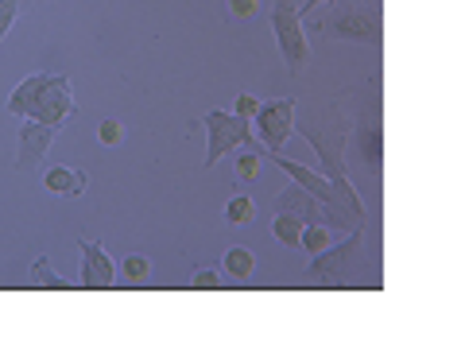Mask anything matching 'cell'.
Listing matches in <instances>:
<instances>
[{
  "instance_id": "obj_1",
  "label": "cell",
  "mask_w": 465,
  "mask_h": 349,
  "mask_svg": "<svg viewBox=\"0 0 465 349\" xmlns=\"http://www.w3.org/2000/svg\"><path fill=\"white\" fill-rule=\"evenodd\" d=\"M349 116L341 113L338 101H326V105H314L307 109V116H295V133L311 144V148L318 152V159H322V167H326V183L333 186V194L341 198V206L345 214L353 217V222L361 225H369V210H365V202H361V194L353 191V183H349V171H345V144H349Z\"/></svg>"
},
{
  "instance_id": "obj_2",
  "label": "cell",
  "mask_w": 465,
  "mask_h": 349,
  "mask_svg": "<svg viewBox=\"0 0 465 349\" xmlns=\"http://www.w3.org/2000/svg\"><path fill=\"white\" fill-rule=\"evenodd\" d=\"M314 32L341 43H365V47H381L384 43V20L381 5L372 0H333V5L314 20Z\"/></svg>"
},
{
  "instance_id": "obj_3",
  "label": "cell",
  "mask_w": 465,
  "mask_h": 349,
  "mask_svg": "<svg viewBox=\"0 0 465 349\" xmlns=\"http://www.w3.org/2000/svg\"><path fill=\"white\" fill-rule=\"evenodd\" d=\"M369 225H353L349 237L341 244H330L326 253L311 256L314 264L307 272V280H318V284H345L369 264Z\"/></svg>"
},
{
  "instance_id": "obj_4",
  "label": "cell",
  "mask_w": 465,
  "mask_h": 349,
  "mask_svg": "<svg viewBox=\"0 0 465 349\" xmlns=\"http://www.w3.org/2000/svg\"><path fill=\"white\" fill-rule=\"evenodd\" d=\"M272 35H275V47H280L287 75L299 78L311 63V35L302 27V12L295 0H272Z\"/></svg>"
},
{
  "instance_id": "obj_5",
  "label": "cell",
  "mask_w": 465,
  "mask_h": 349,
  "mask_svg": "<svg viewBox=\"0 0 465 349\" xmlns=\"http://www.w3.org/2000/svg\"><path fill=\"white\" fill-rule=\"evenodd\" d=\"M345 152L353 155V164L365 171L369 179H381V171H384V125H381V101L376 97L357 113V121L349 125Z\"/></svg>"
},
{
  "instance_id": "obj_6",
  "label": "cell",
  "mask_w": 465,
  "mask_h": 349,
  "mask_svg": "<svg viewBox=\"0 0 465 349\" xmlns=\"http://www.w3.org/2000/svg\"><path fill=\"white\" fill-rule=\"evenodd\" d=\"M198 125L210 133L206 159H202V167H206V171H213L217 159L229 155L232 148H260V140L252 133V121H241V116L229 113V109H210Z\"/></svg>"
},
{
  "instance_id": "obj_7",
  "label": "cell",
  "mask_w": 465,
  "mask_h": 349,
  "mask_svg": "<svg viewBox=\"0 0 465 349\" xmlns=\"http://www.w3.org/2000/svg\"><path fill=\"white\" fill-rule=\"evenodd\" d=\"M295 113H299V101L295 97H283V101H264L260 113L252 116V133L268 155H280L283 144L295 136Z\"/></svg>"
},
{
  "instance_id": "obj_8",
  "label": "cell",
  "mask_w": 465,
  "mask_h": 349,
  "mask_svg": "<svg viewBox=\"0 0 465 349\" xmlns=\"http://www.w3.org/2000/svg\"><path fill=\"white\" fill-rule=\"evenodd\" d=\"M74 113V94H70V78L66 75H54V82L43 90V97L32 105V121L47 125V128H63V121Z\"/></svg>"
},
{
  "instance_id": "obj_9",
  "label": "cell",
  "mask_w": 465,
  "mask_h": 349,
  "mask_svg": "<svg viewBox=\"0 0 465 349\" xmlns=\"http://www.w3.org/2000/svg\"><path fill=\"white\" fill-rule=\"evenodd\" d=\"M78 249H82V275H78V287H85V291H105V287H113V284H116V264L109 260L105 244L78 237Z\"/></svg>"
},
{
  "instance_id": "obj_10",
  "label": "cell",
  "mask_w": 465,
  "mask_h": 349,
  "mask_svg": "<svg viewBox=\"0 0 465 349\" xmlns=\"http://www.w3.org/2000/svg\"><path fill=\"white\" fill-rule=\"evenodd\" d=\"M268 159H275V167H280L283 174L295 186H302V191L307 194H314L318 202H322V206H333V210H341L345 214V206H341V198L333 194V186L326 183V174H318V171H311L307 164H295V159H287V155H268ZM361 225V222H357Z\"/></svg>"
},
{
  "instance_id": "obj_11",
  "label": "cell",
  "mask_w": 465,
  "mask_h": 349,
  "mask_svg": "<svg viewBox=\"0 0 465 349\" xmlns=\"http://www.w3.org/2000/svg\"><path fill=\"white\" fill-rule=\"evenodd\" d=\"M51 140H54V128L32 121V116H24L20 125V152H16V171H32L43 155L51 152Z\"/></svg>"
},
{
  "instance_id": "obj_12",
  "label": "cell",
  "mask_w": 465,
  "mask_h": 349,
  "mask_svg": "<svg viewBox=\"0 0 465 349\" xmlns=\"http://www.w3.org/2000/svg\"><path fill=\"white\" fill-rule=\"evenodd\" d=\"M51 82H54V75H27V78L16 85V90H12L5 113H8V116H20V121H24V116L32 113V105L43 97V90H47Z\"/></svg>"
},
{
  "instance_id": "obj_13",
  "label": "cell",
  "mask_w": 465,
  "mask_h": 349,
  "mask_svg": "<svg viewBox=\"0 0 465 349\" xmlns=\"http://www.w3.org/2000/svg\"><path fill=\"white\" fill-rule=\"evenodd\" d=\"M217 268H222V275L232 284H249L252 272H256V253L249 249V244H229Z\"/></svg>"
},
{
  "instance_id": "obj_14",
  "label": "cell",
  "mask_w": 465,
  "mask_h": 349,
  "mask_svg": "<svg viewBox=\"0 0 465 349\" xmlns=\"http://www.w3.org/2000/svg\"><path fill=\"white\" fill-rule=\"evenodd\" d=\"M43 186L51 194H63V198H82L85 194V174L74 167H51L43 174Z\"/></svg>"
},
{
  "instance_id": "obj_15",
  "label": "cell",
  "mask_w": 465,
  "mask_h": 349,
  "mask_svg": "<svg viewBox=\"0 0 465 349\" xmlns=\"http://www.w3.org/2000/svg\"><path fill=\"white\" fill-rule=\"evenodd\" d=\"M27 284L43 287V291H70V287H78V280H63L47 256H39L35 264H32V272H27Z\"/></svg>"
},
{
  "instance_id": "obj_16",
  "label": "cell",
  "mask_w": 465,
  "mask_h": 349,
  "mask_svg": "<svg viewBox=\"0 0 465 349\" xmlns=\"http://www.w3.org/2000/svg\"><path fill=\"white\" fill-rule=\"evenodd\" d=\"M302 229H307V222H302L299 214H287V210H275L272 217V237L287 244V249H299V237H302Z\"/></svg>"
},
{
  "instance_id": "obj_17",
  "label": "cell",
  "mask_w": 465,
  "mask_h": 349,
  "mask_svg": "<svg viewBox=\"0 0 465 349\" xmlns=\"http://www.w3.org/2000/svg\"><path fill=\"white\" fill-rule=\"evenodd\" d=\"M260 174H264V148H244L237 155L232 179H237V186H252V183H260Z\"/></svg>"
},
{
  "instance_id": "obj_18",
  "label": "cell",
  "mask_w": 465,
  "mask_h": 349,
  "mask_svg": "<svg viewBox=\"0 0 465 349\" xmlns=\"http://www.w3.org/2000/svg\"><path fill=\"white\" fill-rule=\"evenodd\" d=\"M333 237H338V233H333L330 225H307L302 229V237H299V253H307V256H318V253H326L330 244H333Z\"/></svg>"
},
{
  "instance_id": "obj_19",
  "label": "cell",
  "mask_w": 465,
  "mask_h": 349,
  "mask_svg": "<svg viewBox=\"0 0 465 349\" xmlns=\"http://www.w3.org/2000/svg\"><path fill=\"white\" fill-rule=\"evenodd\" d=\"M225 222L229 225H252L256 222V202L249 194H232L225 202Z\"/></svg>"
},
{
  "instance_id": "obj_20",
  "label": "cell",
  "mask_w": 465,
  "mask_h": 349,
  "mask_svg": "<svg viewBox=\"0 0 465 349\" xmlns=\"http://www.w3.org/2000/svg\"><path fill=\"white\" fill-rule=\"evenodd\" d=\"M121 275H124V284H133V287L148 284V280H152V260L143 256V253L124 256V260H121Z\"/></svg>"
},
{
  "instance_id": "obj_21",
  "label": "cell",
  "mask_w": 465,
  "mask_h": 349,
  "mask_svg": "<svg viewBox=\"0 0 465 349\" xmlns=\"http://www.w3.org/2000/svg\"><path fill=\"white\" fill-rule=\"evenodd\" d=\"M222 284L225 280H222V268H217V264H202V268H194L191 280H186V287H191V291H217Z\"/></svg>"
},
{
  "instance_id": "obj_22",
  "label": "cell",
  "mask_w": 465,
  "mask_h": 349,
  "mask_svg": "<svg viewBox=\"0 0 465 349\" xmlns=\"http://www.w3.org/2000/svg\"><path fill=\"white\" fill-rule=\"evenodd\" d=\"M124 125L121 121H113V116H109V121H101L97 125V140L101 144H105V148H121V144H124Z\"/></svg>"
},
{
  "instance_id": "obj_23",
  "label": "cell",
  "mask_w": 465,
  "mask_h": 349,
  "mask_svg": "<svg viewBox=\"0 0 465 349\" xmlns=\"http://www.w3.org/2000/svg\"><path fill=\"white\" fill-rule=\"evenodd\" d=\"M260 105H264V101H260L256 94H237V105H232V113H237L241 121H252V116L260 113Z\"/></svg>"
},
{
  "instance_id": "obj_24",
  "label": "cell",
  "mask_w": 465,
  "mask_h": 349,
  "mask_svg": "<svg viewBox=\"0 0 465 349\" xmlns=\"http://www.w3.org/2000/svg\"><path fill=\"white\" fill-rule=\"evenodd\" d=\"M20 5H24V0H0V43H5V35H8V27H12V20H16V12H20Z\"/></svg>"
},
{
  "instance_id": "obj_25",
  "label": "cell",
  "mask_w": 465,
  "mask_h": 349,
  "mask_svg": "<svg viewBox=\"0 0 465 349\" xmlns=\"http://www.w3.org/2000/svg\"><path fill=\"white\" fill-rule=\"evenodd\" d=\"M229 12L237 20H252V16H260V0H229Z\"/></svg>"
},
{
  "instance_id": "obj_26",
  "label": "cell",
  "mask_w": 465,
  "mask_h": 349,
  "mask_svg": "<svg viewBox=\"0 0 465 349\" xmlns=\"http://www.w3.org/2000/svg\"><path fill=\"white\" fill-rule=\"evenodd\" d=\"M322 5H333V0H302L299 12H302V16H311V12H314V8H322Z\"/></svg>"
},
{
  "instance_id": "obj_27",
  "label": "cell",
  "mask_w": 465,
  "mask_h": 349,
  "mask_svg": "<svg viewBox=\"0 0 465 349\" xmlns=\"http://www.w3.org/2000/svg\"><path fill=\"white\" fill-rule=\"evenodd\" d=\"M372 5H381V0H372Z\"/></svg>"
}]
</instances>
